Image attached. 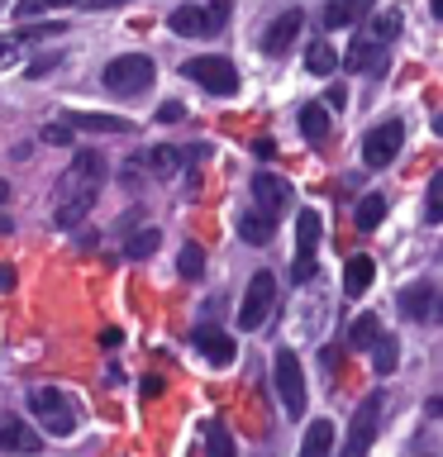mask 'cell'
<instances>
[{"instance_id": "cell-1", "label": "cell", "mask_w": 443, "mask_h": 457, "mask_svg": "<svg viewBox=\"0 0 443 457\" xmlns=\"http://www.w3.org/2000/svg\"><path fill=\"white\" fill-rule=\"evenodd\" d=\"M105 91L110 96H120V100H134L143 91H153V81H157V67H153V57L148 53H120V57H110L105 62Z\"/></svg>"}, {"instance_id": "cell-2", "label": "cell", "mask_w": 443, "mask_h": 457, "mask_svg": "<svg viewBox=\"0 0 443 457\" xmlns=\"http://www.w3.org/2000/svg\"><path fill=\"white\" fill-rule=\"evenodd\" d=\"M229 14H234V0H205V5L191 0V5H177L167 14V29L177 38H210L229 24Z\"/></svg>"}, {"instance_id": "cell-3", "label": "cell", "mask_w": 443, "mask_h": 457, "mask_svg": "<svg viewBox=\"0 0 443 457\" xmlns=\"http://www.w3.org/2000/svg\"><path fill=\"white\" fill-rule=\"evenodd\" d=\"M181 77L186 81H196L200 91H210V96H220V100H229V96H238V67L229 62V57H214V53H200V57H186L181 62Z\"/></svg>"}, {"instance_id": "cell-4", "label": "cell", "mask_w": 443, "mask_h": 457, "mask_svg": "<svg viewBox=\"0 0 443 457\" xmlns=\"http://www.w3.org/2000/svg\"><path fill=\"white\" fill-rule=\"evenodd\" d=\"M29 405H34V420L43 424V434H53V438L77 434V405H71L57 386H38V391L29 395Z\"/></svg>"}, {"instance_id": "cell-5", "label": "cell", "mask_w": 443, "mask_h": 457, "mask_svg": "<svg viewBox=\"0 0 443 457\" xmlns=\"http://www.w3.org/2000/svg\"><path fill=\"white\" fill-rule=\"evenodd\" d=\"M272 381H277L281 410L291 420H300L305 414V367H300V357L291 348H277V357H272Z\"/></svg>"}, {"instance_id": "cell-6", "label": "cell", "mask_w": 443, "mask_h": 457, "mask_svg": "<svg viewBox=\"0 0 443 457\" xmlns=\"http://www.w3.org/2000/svg\"><path fill=\"white\" fill-rule=\"evenodd\" d=\"M100 181H105V157L91 148H77L67 171H63V181H57V195H81V191L100 195Z\"/></svg>"}, {"instance_id": "cell-7", "label": "cell", "mask_w": 443, "mask_h": 457, "mask_svg": "<svg viewBox=\"0 0 443 457\" xmlns=\"http://www.w3.org/2000/svg\"><path fill=\"white\" fill-rule=\"evenodd\" d=\"M400 148H405V124L400 120H386L377 129H367V138H363V167L367 171H381V167H391Z\"/></svg>"}, {"instance_id": "cell-8", "label": "cell", "mask_w": 443, "mask_h": 457, "mask_svg": "<svg viewBox=\"0 0 443 457\" xmlns=\"http://www.w3.org/2000/svg\"><path fill=\"white\" fill-rule=\"evenodd\" d=\"M272 305H277V277L272 271H253L248 291H243V305H238V328H263Z\"/></svg>"}, {"instance_id": "cell-9", "label": "cell", "mask_w": 443, "mask_h": 457, "mask_svg": "<svg viewBox=\"0 0 443 457\" xmlns=\"http://www.w3.org/2000/svg\"><path fill=\"white\" fill-rule=\"evenodd\" d=\"M320 214L300 210L296 214V262H291V286H305L314 277V248H320Z\"/></svg>"}, {"instance_id": "cell-10", "label": "cell", "mask_w": 443, "mask_h": 457, "mask_svg": "<svg viewBox=\"0 0 443 457\" xmlns=\"http://www.w3.org/2000/svg\"><path fill=\"white\" fill-rule=\"evenodd\" d=\"M377 424H381V395L372 391L363 405L353 410V424H348V443H343V457H367L372 438H377Z\"/></svg>"}, {"instance_id": "cell-11", "label": "cell", "mask_w": 443, "mask_h": 457, "mask_svg": "<svg viewBox=\"0 0 443 457\" xmlns=\"http://www.w3.org/2000/svg\"><path fill=\"white\" fill-rule=\"evenodd\" d=\"M300 29H305V10L291 5V10H281L277 20H272L263 29V53L267 57H281V53H291V43L300 38Z\"/></svg>"}, {"instance_id": "cell-12", "label": "cell", "mask_w": 443, "mask_h": 457, "mask_svg": "<svg viewBox=\"0 0 443 457\" xmlns=\"http://www.w3.org/2000/svg\"><path fill=\"white\" fill-rule=\"evenodd\" d=\"M205 153H210L205 143H196V148H171V143H163V148H153L143 157V171H153V177H177L186 162H200Z\"/></svg>"}, {"instance_id": "cell-13", "label": "cell", "mask_w": 443, "mask_h": 457, "mask_svg": "<svg viewBox=\"0 0 443 457\" xmlns=\"http://www.w3.org/2000/svg\"><path fill=\"white\" fill-rule=\"evenodd\" d=\"M248 191H253V210L267 214V220H277V214L286 210V200H291V186H286L281 177H272V171H257Z\"/></svg>"}, {"instance_id": "cell-14", "label": "cell", "mask_w": 443, "mask_h": 457, "mask_svg": "<svg viewBox=\"0 0 443 457\" xmlns=\"http://www.w3.org/2000/svg\"><path fill=\"white\" fill-rule=\"evenodd\" d=\"M386 53H391V48L363 29V34L348 43V57H343V62H348V71H372V77H377V71H386Z\"/></svg>"}, {"instance_id": "cell-15", "label": "cell", "mask_w": 443, "mask_h": 457, "mask_svg": "<svg viewBox=\"0 0 443 457\" xmlns=\"http://www.w3.org/2000/svg\"><path fill=\"white\" fill-rule=\"evenodd\" d=\"M439 305V291H434V281H414V286H405V291H400V314H405V320H414V324H429L434 320V310Z\"/></svg>"}, {"instance_id": "cell-16", "label": "cell", "mask_w": 443, "mask_h": 457, "mask_svg": "<svg viewBox=\"0 0 443 457\" xmlns=\"http://www.w3.org/2000/svg\"><path fill=\"white\" fill-rule=\"evenodd\" d=\"M196 348H200V357H205V362H214V367H229V362L238 357L234 338H229L224 328H210V324L196 328Z\"/></svg>"}, {"instance_id": "cell-17", "label": "cell", "mask_w": 443, "mask_h": 457, "mask_svg": "<svg viewBox=\"0 0 443 457\" xmlns=\"http://www.w3.org/2000/svg\"><path fill=\"white\" fill-rule=\"evenodd\" d=\"M67 129H86V134H129V120H120V114H91V110H67Z\"/></svg>"}, {"instance_id": "cell-18", "label": "cell", "mask_w": 443, "mask_h": 457, "mask_svg": "<svg viewBox=\"0 0 443 457\" xmlns=\"http://www.w3.org/2000/svg\"><path fill=\"white\" fill-rule=\"evenodd\" d=\"M0 448L5 453H38L43 438H38V428L29 420H5L0 424Z\"/></svg>"}, {"instance_id": "cell-19", "label": "cell", "mask_w": 443, "mask_h": 457, "mask_svg": "<svg viewBox=\"0 0 443 457\" xmlns=\"http://www.w3.org/2000/svg\"><path fill=\"white\" fill-rule=\"evenodd\" d=\"M367 10H372V0H329V5H324V34H329V29L357 24Z\"/></svg>"}, {"instance_id": "cell-20", "label": "cell", "mask_w": 443, "mask_h": 457, "mask_svg": "<svg viewBox=\"0 0 443 457\" xmlns=\"http://www.w3.org/2000/svg\"><path fill=\"white\" fill-rule=\"evenodd\" d=\"M372 281H377V262H372L367 253L348 257V271H343V291H348V295H367Z\"/></svg>"}, {"instance_id": "cell-21", "label": "cell", "mask_w": 443, "mask_h": 457, "mask_svg": "<svg viewBox=\"0 0 443 457\" xmlns=\"http://www.w3.org/2000/svg\"><path fill=\"white\" fill-rule=\"evenodd\" d=\"M334 67H339L334 43H329V38H310L305 43V71H310V77H334Z\"/></svg>"}, {"instance_id": "cell-22", "label": "cell", "mask_w": 443, "mask_h": 457, "mask_svg": "<svg viewBox=\"0 0 443 457\" xmlns=\"http://www.w3.org/2000/svg\"><path fill=\"white\" fill-rule=\"evenodd\" d=\"M272 234H277V220H267V214H257V210H248V214L238 220V238L253 243V248H267Z\"/></svg>"}, {"instance_id": "cell-23", "label": "cell", "mask_w": 443, "mask_h": 457, "mask_svg": "<svg viewBox=\"0 0 443 457\" xmlns=\"http://www.w3.org/2000/svg\"><path fill=\"white\" fill-rule=\"evenodd\" d=\"M334 453V424L329 420H314L305 428V443H300V457H329Z\"/></svg>"}, {"instance_id": "cell-24", "label": "cell", "mask_w": 443, "mask_h": 457, "mask_svg": "<svg viewBox=\"0 0 443 457\" xmlns=\"http://www.w3.org/2000/svg\"><path fill=\"white\" fill-rule=\"evenodd\" d=\"M377 338H381V320H377L372 310H367V314H357V320L348 324V343H353L357 353H367Z\"/></svg>"}, {"instance_id": "cell-25", "label": "cell", "mask_w": 443, "mask_h": 457, "mask_svg": "<svg viewBox=\"0 0 443 457\" xmlns=\"http://www.w3.org/2000/svg\"><path fill=\"white\" fill-rule=\"evenodd\" d=\"M400 29H405V10H381L377 20L367 24V34H372V38H381L386 48H391V43L400 38Z\"/></svg>"}, {"instance_id": "cell-26", "label": "cell", "mask_w": 443, "mask_h": 457, "mask_svg": "<svg viewBox=\"0 0 443 457\" xmlns=\"http://www.w3.org/2000/svg\"><path fill=\"white\" fill-rule=\"evenodd\" d=\"M300 134H305L310 143H324L329 138V110L324 105H305V110H300Z\"/></svg>"}, {"instance_id": "cell-27", "label": "cell", "mask_w": 443, "mask_h": 457, "mask_svg": "<svg viewBox=\"0 0 443 457\" xmlns=\"http://www.w3.org/2000/svg\"><path fill=\"white\" fill-rule=\"evenodd\" d=\"M205 457H234V438H229V428L220 420L205 428Z\"/></svg>"}, {"instance_id": "cell-28", "label": "cell", "mask_w": 443, "mask_h": 457, "mask_svg": "<svg viewBox=\"0 0 443 457\" xmlns=\"http://www.w3.org/2000/svg\"><path fill=\"white\" fill-rule=\"evenodd\" d=\"M71 5H86V0H20V5H14V14L29 24V20H34V14H43V10H71Z\"/></svg>"}, {"instance_id": "cell-29", "label": "cell", "mask_w": 443, "mask_h": 457, "mask_svg": "<svg viewBox=\"0 0 443 457\" xmlns=\"http://www.w3.org/2000/svg\"><path fill=\"white\" fill-rule=\"evenodd\" d=\"M177 267H181V277H186V281H200V277H205V253H200L196 243H186L181 257H177Z\"/></svg>"}, {"instance_id": "cell-30", "label": "cell", "mask_w": 443, "mask_h": 457, "mask_svg": "<svg viewBox=\"0 0 443 457\" xmlns=\"http://www.w3.org/2000/svg\"><path fill=\"white\" fill-rule=\"evenodd\" d=\"M353 220H357V228H377V224L386 220V200H381V195H367L363 205H357Z\"/></svg>"}, {"instance_id": "cell-31", "label": "cell", "mask_w": 443, "mask_h": 457, "mask_svg": "<svg viewBox=\"0 0 443 457\" xmlns=\"http://www.w3.org/2000/svg\"><path fill=\"white\" fill-rule=\"evenodd\" d=\"M157 243H163V234H157V228H138V234L124 243V253H129V257H153Z\"/></svg>"}, {"instance_id": "cell-32", "label": "cell", "mask_w": 443, "mask_h": 457, "mask_svg": "<svg viewBox=\"0 0 443 457\" xmlns=\"http://www.w3.org/2000/svg\"><path fill=\"white\" fill-rule=\"evenodd\" d=\"M396 357H400V348H396V338H377V343H372V362H377V371H381V377H386V371H396Z\"/></svg>"}, {"instance_id": "cell-33", "label": "cell", "mask_w": 443, "mask_h": 457, "mask_svg": "<svg viewBox=\"0 0 443 457\" xmlns=\"http://www.w3.org/2000/svg\"><path fill=\"white\" fill-rule=\"evenodd\" d=\"M63 62H67L63 53H43V57H34V62L24 67V77H29V81H43V77H48V71H57Z\"/></svg>"}, {"instance_id": "cell-34", "label": "cell", "mask_w": 443, "mask_h": 457, "mask_svg": "<svg viewBox=\"0 0 443 457\" xmlns=\"http://www.w3.org/2000/svg\"><path fill=\"white\" fill-rule=\"evenodd\" d=\"M439 214H443V177H434V181H429V191H424V220L439 224Z\"/></svg>"}, {"instance_id": "cell-35", "label": "cell", "mask_w": 443, "mask_h": 457, "mask_svg": "<svg viewBox=\"0 0 443 457\" xmlns=\"http://www.w3.org/2000/svg\"><path fill=\"white\" fill-rule=\"evenodd\" d=\"M63 34V24H24L20 34H10L14 43H38V38H57Z\"/></svg>"}, {"instance_id": "cell-36", "label": "cell", "mask_w": 443, "mask_h": 457, "mask_svg": "<svg viewBox=\"0 0 443 457\" xmlns=\"http://www.w3.org/2000/svg\"><path fill=\"white\" fill-rule=\"evenodd\" d=\"M20 57H24V43H14L10 34H0V71H5V67H14Z\"/></svg>"}, {"instance_id": "cell-37", "label": "cell", "mask_w": 443, "mask_h": 457, "mask_svg": "<svg viewBox=\"0 0 443 457\" xmlns=\"http://www.w3.org/2000/svg\"><path fill=\"white\" fill-rule=\"evenodd\" d=\"M157 120L177 124V120H186V105H181V100H163V105H157Z\"/></svg>"}, {"instance_id": "cell-38", "label": "cell", "mask_w": 443, "mask_h": 457, "mask_svg": "<svg viewBox=\"0 0 443 457\" xmlns=\"http://www.w3.org/2000/svg\"><path fill=\"white\" fill-rule=\"evenodd\" d=\"M43 143H53V148H67V143H71V129H67V124H48V129H43Z\"/></svg>"}, {"instance_id": "cell-39", "label": "cell", "mask_w": 443, "mask_h": 457, "mask_svg": "<svg viewBox=\"0 0 443 457\" xmlns=\"http://www.w3.org/2000/svg\"><path fill=\"white\" fill-rule=\"evenodd\" d=\"M120 343H124V334H120V328H105V334H100V348H120Z\"/></svg>"}, {"instance_id": "cell-40", "label": "cell", "mask_w": 443, "mask_h": 457, "mask_svg": "<svg viewBox=\"0 0 443 457\" xmlns=\"http://www.w3.org/2000/svg\"><path fill=\"white\" fill-rule=\"evenodd\" d=\"M10 286H14V267L0 262V291H10Z\"/></svg>"}, {"instance_id": "cell-41", "label": "cell", "mask_w": 443, "mask_h": 457, "mask_svg": "<svg viewBox=\"0 0 443 457\" xmlns=\"http://www.w3.org/2000/svg\"><path fill=\"white\" fill-rule=\"evenodd\" d=\"M91 10H110V5H124V0H86Z\"/></svg>"}, {"instance_id": "cell-42", "label": "cell", "mask_w": 443, "mask_h": 457, "mask_svg": "<svg viewBox=\"0 0 443 457\" xmlns=\"http://www.w3.org/2000/svg\"><path fill=\"white\" fill-rule=\"evenodd\" d=\"M5 200H10V181H0V205H5Z\"/></svg>"}, {"instance_id": "cell-43", "label": "cell", "mask_w": 443, "mask_h": 457, "mask_svg": "<svg viewBox=\"0 0 443 457\" xmlns=\"http://www.w3.org/2000/svg\"><path fill=\"white\" fill-rule=\"evenodd\" d=\"M5 228H10V224H5V220H0V234H5Z\"/></svg>"}, {"instance_id": "cell-44", "label": "cell", "mask_w": 443, "mask_h": 457, "mask_svg": "<svg viewBox=\"0 0 443 457\" xmlns=\"http://www.w3.org/2000/svg\"><path fill=\"white\" fill-rule=\"evenodd\" d=\"M5 5H10V0H0V10H5Z\"/></svg>"}]
</instances>
